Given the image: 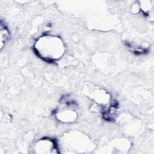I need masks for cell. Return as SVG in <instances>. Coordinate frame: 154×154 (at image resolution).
<instances>
[{
    "instance_id": "1",
    "label": "cell",
    "mask_w": 154,
    "mask_h": 154,
    "mask_svg": "<svg viewBox=\"0 0 154 154\" xmlns=\"http://www.w3.org/2000/svg\"><path fill=\"white\" fill-rule=\"evenodd\" d=\"M34 51L40 58L48 62H54L63 55L64 48L61 38L46 35L39 38L35 42Z\"/></svg>"
},
{
    "instance_id": "2",
    "label": "cell",
    "mask_w": 154,
    "mask_h": 154,
    "mask_svg": "<svg viewBox=\"0 0 154 154\" xmlns=\"http://www.w3.org/2000/svg\"><path fill=\"white\" fill-rule=\"evenodd\" d=\"M55 111L57 119L61 122H72L75 120L77 113L74 109V103L65 100Z\"/></svg>"
},
{
    "instance_id": "3",
    "label": "cell",
    "mask_w": 154,
    "mask_h": 154,
    "mask_svg": "<svg viewBox=\"0 0 154 154\" xmlns=\"http://www.w3.org/2000/svg\"><path fill=\"white\" fill-rule=\"evenodd\" d=\"M51 149H57L56 142L49 138H43L40 140L35 145V150L37 153H48V150Z\"/></svg>"
},
{
    "instance_id": "4",
    "label": "cell",
    "mask_w": 154,
    "mask_h": 154,
    "mask_svg": "<svg viewBox=\"0 0 154 154\" xmlns=\"http://www.w3.org/2000/svg\"><path fill=\"white\" fill-rule=\"evenodd\" d=\"M1 48H2L4 45L7 42L10 37V32L5 26V25H3L2 22H1Z\"/></svg>"
}]
</instances>
